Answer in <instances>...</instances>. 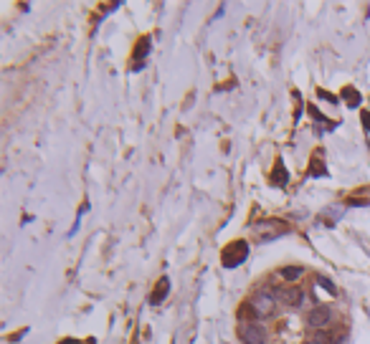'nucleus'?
I'll return each instance as SVG.
<instances>
[{
	"label": "nucleus",
	"instance_id": "f8f14e48",
	"mask_svg": "<svg viewBox=\"0 0 370 344\" xmlns=\"http://www.w3.org/2000/svg\"><path fill=\"white\" fill-rule=\"evenodd\" d=\"M304 344H317V342H314V339H309V342H304Z\"/></svg>",
	"mask_w": 370,
	"mask_h": 344
},
{
	"label": "nucleus",
	"instance_id": "6e6552de",
	"mask_svg": "<svg viewBox=\"0 0 370 344\" xmlns=\"http://www.w3.org/2000/svg\"><path fill=\"white\" fill-rule=\"evenodd\" d=\"M312 175H314V177H322V175H327V170H325V167H319V160H317V157L312 160Z\"/></svg>",
	"mask_w": 370,
	"mask_h": 344
},
{
	"label": "nucleus",
	"instance_id": "0eeeda50",
	"mask_svg": "<svg viewBox=\"0 0 370 344\" xmlns=\"http://www.w3.org/2000/svg\"><path fill=\"white\" fill-rule=\"evenodd\" d=\"M167 286H170V283H167V278H162V281H160V286H157V291L152 294V299H150V301H152V304H160V301L165 299V294H167Z\"/></svg>",
	"mask_w": 370,
	"mask_h": 344
},
{
	"label": "nucleus",
	"instance_id": "39448f33",
	"mask_svg": "<svg viewBox=\"0 0 370 344\" xmlns=\"http://www.w3.org/2000/svg\"><path fill=\"white\" fill-rule=\"evenodd\" d=\"M277 299L284 304V306H302L304 304V291H299V288H282V291H277Z\"/></svg>",
	"mask_w": 370,
	"mask_h": 344
},
{
	"label": "nucleus",
	"instance_id": "f03ea898",
	"mask_svg": "<svg viewBox=\"0 0 370 344\" xmlns=\"http://www.w3.org/2000/svg\"><path fill=\"white\" fill-rule=\"evenodd\" d=\"M238 332H241V342L243 344H266V339H269L266 329L259 322H243Z\"/></svg>",
	"mask_w": 370,
	"mask_h": 344
},
{
	"label": "nucleus",
	"instance_id": "1a4fd4ad",
	"mask_svg": "<svg viewBox=\"0 0 370 344\" xmlns=\"http://www.w3.org/2000/svg\"><path fill=\"white\" fill-rule=\"evenodd\" d=\"M342 94H348V101H350V107H358V104H360V99H358L355 89H345Z\"/></svg>",
	"mask_w": 370,
	"mask_h": 344
},
{
	"label": "nucleus",
	"instance_id": "423d86ee",
	"mask_svg": "<svg viewBox=\"0 0 370 344\" xmlns=\"http://www.w3.org/2000/svg\"><path fill=\"white\" fill-rule=\"evenodd\" d=\"M299 276H304V269L302 266H284L282 269V278L284 281H297Z\"/></svg>",
	"mask_w": 370,
	"mask_h": 344
},
{
	"label": "nucleus",
	"instance_id": "f257e3e1",
	"mask_svg": "<svg viewBox=\"0 0 370 344\" xmlns=\"http://www.w3.org/2000/svg\"><path fill=\"white\" fill-rule=\"evenodd\" d=\"M277 301H279L277 294L269 291V288H264V291H256L251 296V309H254L256 316H272L274 309H277Z\"/></svg>",
	"mask_w": 370,
	"mask_h": 344
},
{
	"label": "nucleus",
	"instance_id": "9d476101",
	"mask_svg": "<svg viewBox=\"0 0 370 344\" xmlns=\"http://www.w3.org/2000/svg\"><path fill=\"white\" fill-rule=\"evenodd\" d=\"M319 286H325L330 294H335V291H337V288H335V283H332L330 278H325V276H319Z\"/></svg>",
	"mask_w": 370,
	"mask_h": 344
},
{
	"label": "nucleus",
	"instance_id": "9b49d317",
	"mask_svg": "<svg viewBox=\"0 0 370 344\" xmlns=\"http://www.w3.org/2000/svg\"><path fill=\"white\" fill-rule=\"evenodd\" d=\"M363 124H365V127L370 129V114H363Z\"/></svg>",
	"mask_w": 370,
	"mask_h": 344
},
{
	"label": "nucleus",
	"instance_id": "20e7f679",
	"mask_svg": "<svg viewBox=\"0 0 370 344\" xmlns=\"http://www.w3.org/2000/svg\"><path fill=\"white\" fill-rule=\"evenodd\" d=\"M330 322H332V309L325 306V304L309 309V314H307V324H309L312 329H325Z\"/></svg>",
	"mask_w": 370,
	"mask_h": 344
},
{
	"label": "nucleus",
	"instance_id": "ddd939ff",
	"mask_svg": "<svg viewBox=\"0 0 370 344\" xmlns=\"http://www.w3.org/2000/svg\"><path fill=\"white\" fill-rule=\"evenodd\" d=\"M64 344H76V342H64Z\"/></svg>",
	"mask_w": 370,
	"mask_h": 344
},
{
	"label": "nucleus",
	"instance_id": "7ed1b4c3",
	"mask_svg": "<svg viewBox=\"0 0 370 344\" xmlns=\"http://www.w3.org/2000/svg\"><path fill=\"white\" fill-rule=\"evenodd\" d=\"M246 253H249V246H246L243 241L231 243V246L223 251V266H226V269H236L238 263L246 261Z\"/></svg>",
	"mask_w": 370,
	"mask_h": 344
}]
</instances>
